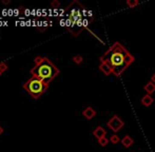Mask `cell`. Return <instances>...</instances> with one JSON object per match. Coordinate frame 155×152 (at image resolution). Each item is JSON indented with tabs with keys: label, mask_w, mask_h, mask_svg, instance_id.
<instances>
[{
	"label": "cell",
	"mask_w": 155,
	"mask_h": 152,
	"mask_svg": "<svg viewBox=\"0 0 155 152\" xmlns=\"http://www.w3.org/2000/svg\"><path fill=\"white\" fill-rule=\"evenodd\" d=\"M1 74H2V73H1V72H0V76H1Z\"/></svg>",
	"instance_id": "21"
},
{
	"label": "cell",
	"mask_w": 155,
	"mask_h": 152,
	"mask_svg": "<svg viewBox=\"0 0 155 152\" xmlns=\"http://www.w3.org/2000/svg\"><path fill=\"white\" fill-rule=\"evenodd\" d=\"M127 5L129 6V8H135V6H137L139 4V1L138 0H127Z\"/></svg>",
	"instance_id": "12"
},
{
	"label": "cell",
	"mask_w": 155,
	"mask_h": 152,
	"mask_svg": "<svg viewBox=\"0 0 155 152\" xmlns=\"http://www.w3.org/2000/svg\"><path fill=\"white\" fill-rule=\"evenodd\" d=\"M23 89L30 94L33 98H39L47 90L49 89V83L44 82V80L32 76L27 82L23 85Z\"/></svg>",
	"instance_id": "4"
},
{
	"label": "cell",
	"mask_w": 155,
	"mask_h": 152,
	"mask_svg": "<svg viewBox=\"0 0 155 152\" xmlns=\"http://www.w3.org/2000/svg\"><path fill=\"white\" fill-rule=\"evenodd\" d=\"M51 6L53 8H58L60 6V2L58 1V0H53V1L51 2Z\"/></svg>",
	"instance_id": "17"
},
{
	"label": "cell",
	"mask_w": 155,
	"mask_h": 152,
	"mask_svg": "<svg viewBox=\"0 0 155 152\" xmlns=\"http://www.w3.org/2000/svg\"><path fill=\"white\" fill-rule=\"evenodd\" d=\"M2 3H3V4H10L11 1H10V0H2Z\"/></svg>",
	"instance_id": "18"
},
{
	"label": "cell",
	"mask_w": 155,
	"mask_h": 152,
	"mask_svg": "<svg viewBox=\"0 0 155 152\" xmlns=\"http://www.w3.org/2000/svg\"><path fill=\"white\" fill-rule=\"evenodd\" d=\"M144 89H145V91L147 92L149 95H151L152 93H154L155 92V83H153L151 80H150L149 82L144 87Z\"/></svg>",
	"instance_id": "11"
},
{
	"label": "cell",
	"mask_w": 155,
	"mask_h": 152,
	"mask_svg": "<svg viewBox=\"0 0 155 152\" xmlns=\"http://www.w3.org/2000/svg\"><path fill=\"white\" fill-rule=\"evenodd\" d=\"M119 141H120V138L118 137V135L117 134H113V135L111 136V137H110V142L112 143V144H118V143H119Z\"/></svg>",
	"instance_id": "14"
},
{
	"label": "cell",
	"mask_w": 155,
	"mask_h": 152,
	"mask_svg": "<svg viewBox=\"0 0 155 152\" xmlns=\"http://www.w3.org/2000/svg\"><path fill=\"white\" fill-rule=\"evenodd\" d=\"M72 60L74 61L76 65H80V63H82L83 58H82V56H81V55H75V56H73Z\"/></svg>",
	"instance_id": "13"
},
{
	"label": "cell",
	"mask_w": 155,
	"mask_h": 152,
	"mask_svg": "<svg viewBox=\"0 0 155 152\" xmlns=\"http://www.w3.org/2000/svg\"><path fill=\"white\" fill-rule=\"evenodd\" d=\"M133 143H134L133 138L131 137V136H129V135H126L121 140V144H122V146H124V148H130V147L133 145Z\"/></svg>",
	"instance_id": "10"
},
{
	"label": "cell",
	"mask_w": 155,
	"mask_h": 152,
	"mask_svg": "<svg viewBox=\"0 0 155 152\" xmlns=\"http://www.w3.org/2000/svg\"><path fill=\"white\" fill-rule=\"evenodd\" d=\"M82 115L86 117V118L90 121V119H92L96 115V111L94 110L92 107H87V108L82 111Z\"/></svg>",
	"instance_id": "7"
},
{
	"label": "cell",
	"mask_w": 155,
	"mask_h": 152,
	"mask_svg": "<svg viewBox=\"0 0 155 152\" xmlns=\"http://www.w3.org/2000/svg\"><path fill=\"white\" fill-rule=\"evenodd\" d=\"M6 70H8V65H6L5 63H3V61H1V63H0V72L3 73Z\"/></svg>",
	"instance_id": "16"
},
{
	"label": "cell",
	"mask_w": 155,
	"mask_h": 152,
	"mask_svg": "<svg viewBox=\"0 0 155 152\" xmlns=\"http://www.w3.org/2000/svg\"><path fill=\"white\" fill-rule=\"evenodd\" d=\"M151 81H152L153 83H155V73L151 76Z\"/></svg>",
	"instance_id": "19"
},
{
	"label": "cell",
	"mask_w": 155,
	"mask_h": 152,
	"mask_svg": "<svg viewBox=\"0 0 155 152\" xmlns=\"http://www.w3.org/2000/svg\"><path fill=\"white\" fill-rule=\"evenodd\" d=\"M107 126L109 127V129H111L114 133H117L119 130L122 129V127L124 126V123L118 115H113L112 118L107 123Z\"/></svg>",
	"instance_id": "5"
},
{
	"label": "cell",
	"mask_w": 155,
	"mask_h": 152,
	"mask_svg": "<svg viewBox=\"0 0 155 152\" xmlns=\"http://www.w3.org/2000/svg\"><path fill=\"white\" fill-rule=\"evenodd\" d=\"M100 61L109 63L115 77H119L134 61V57L119 42H115L100 57Z\"/></svg>",
	"instance_id": "1"
},
{
	"label": "cell",
	"mask_w": 155,
	"mask_h": 152,
	"mask_svg": "<svg viewBox=\"0 0 155 152\" xmlns=\"http://www.w3.org/2000/svg\"><path fill=\"white\" fill-rule=\"evenodd\" d=\"M93 135L95 136L97 140H100V138H102V137H105V135H107V131H105L102 127L98 126V127L93 131Z\"/></svg>",
	"instance_id": "8"
},
{
	"label": "cell",
	"mask_w": 155,
	"mask_h": 152,
	"mask_svg": "<svg viewBox=\"0 0 155 152\" xmlns=\"http://www.w3.org/2000/svg\"><path fill=\"white\" fill-rule=\"evenodd\" d=\"M108 143H109V140H108L107 137H102V138H100V140H98V144L102 147H105L108 145Z\"/></svg>",
	"instance_id": "15"
},
{
	"label": "cell",
	"mask_w": 155,
	"mask_h": 152,
	"mask_svg": "<svg viewBox=\"0 0 155 152\" xmlns=\"http://www.w3.org/2000/svg\"><path fill=\"white\" fill-rule=\"evenodd\" d=\"M140 102H141V105H143V106H145V107H150L152 104H153L154 99L152 98V96H151V95L147 94V95H145L143 98H141Z\"/></svg>",
	"instance_id": "9"
},
{
	"label": "cell",
	"mask_w": 155,
	"mask_h": 152,
	"mask_svg": "<svg viewBox=\"0 0 155 152\" xmlns=\"http://www.w3.org/2000/svg\"><path fill=\"white\" fill-rule=\"evenodd\" d=\"M99 70L102 72L105 75L109 76L111 74H113V70H112L111 66L109 63H105V61H100V65H99Z\"/></svg>",
	"instance_id": "6"
},
{
	"label": "cell",
	"mask_w": 155,
	"mask_h": 152,
	"mask_svg": "<svg viewBox=\"0 0 155 152\" xmlns=\"http://www.w3.org/2000/svg\"><path fill=\"white\" fill-rule=\"evenodd\" d=\"M34 61H35V65L31 70V74L33 77L41 79L47 83H50L59 74V69L48 57L37 56Z\"/></svg>",
	"instance_id": "3"
},
{
	"label": "cell",
	"mask_w": 155,
	"mask_h": 152,
	"mask_svg": "<svg viewBox=\"0 0 155 152\" xmlns=\"http://www.w3.org/2000/svg\"><path fill=\"white\" fill-rule=\"evenodd\" d=\"M2 133H3V128H2L1 126H0V135H1Z\"/></svg>",
	"instance_id": "20"
},
{
	"label": "cell",
	"mask_w": 155,
	"mask_h": 152,
	"mask_svg": "<svg viewBox=\"0 0 155 152\" xmlns=\"http://www.w3.org/2000/svg\"><path fill=\"white\" fill-rule=\"evenodd\" d=\"M68 31L73 36H78L83 29L93 20V17L87 16V10L79 1H73L66 8Z\"/></svg>",
	"instance_id": "2"
}]
</instances>
